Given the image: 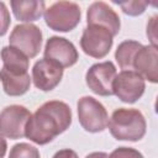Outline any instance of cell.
Here are the masks:
<instances>
[{"instance_id": "6da1fadb", "label": "cell", "mask_w": 158, "mask_h": 158, "mask_svg": "<svg viewBox=\"0 0 158 158\" xmlns=\"http://www.w3.org/2000/svg\"><path fill=\"white\" fill-rule=\"evenodd\" d=\"M70 123L72 110L69 105L64 101L51 100L31 115L25 128V136L33 143L43 146L67 131Z\"/></svg>"}, {"instance_id": "7a4b0ae2", "label": "cell", "mask_w": 158, "mask_h": 158, "mask_svg": "<svg viewBox=\"0 0 158 158\" xmlns=\"http://www.w3.org/2000/svg\"><path fill=\"white\" fill-rule=\"evenodd\" d=\"M111 136L117 141L137 142L143 138L147 130V122L143 114L137 109H116L109 122Z\"/></svg>"}, {"instance_id": "3957f363", "label": "cell", "mask_w": 158, "mask_h": 158, "mask_svg": "<svg viewBox=\"0 0 158 158\" xmlns=\"http://www.w3.org/2000/svg\"><path fill=\"white\" fill-rule=\"evenodd\" d=\"M81 17L80 7L73 1H57L44 11L46 25L57 32H69L74 30Z\"/></svg>"}, {"instance_id": "277c9868", "label": "cell", "mask_w": 158, "mask_h": 158, "mask_svg": "<svg viewBox=\"0 0 158 158\" xmlns=\"http://www.w3.org/2000/svg\"><path fill=\"white\" fill-rule=\"evenodd\" d=\"M78 120L81 127L91 133L102 132L107 127L109 115L105 106L93 96H83L78 104Z\"/></svg>"}, {"instance_id": "5b68a950", "label": "cell", "mask_w": 158, "mask_h": 158, "mask_svg": "<svg viewBox=\"0 0 158 158\" xmlns=\"http://www.w3.org/2000/svg\"><path fill=\"white\" fill-rule=\"evenodd\" d=\"M114 43V36L105 27L88 25L80 37V47L89 57L101 59L109 54Z\"/></svg>"}, {"instance_id": "8992f818", "label": "cell", "mask_w": 158, "mask_h": 158, "mask_svg": "<svg viewBox=\"0 0 158 158\" xmlns=\"http://www.w3.org/2000/svg\"><path fill=\"white\" fill-rule=\"evenodd\" d=\"M42 31L33 23H21L10 33L9 46L22 52L27 58H35L41 49Z\"/></svg>"}, {"instance_id": "52a82bcc", "label": "cell", "mask_w": 158, "mask_h": 158, "mask_svg": "<svg viewBox=\"0 0 158 158\" xmlns=\"http://www.w3.org/2000/svg\"><path fill=\"white\" fill-rule=\"evenodd\" d=\"M31 112L22 105H10L0 112V135L10 139L25 137V128Z\"/></svg>"}, {"instance_id": "ba28073f", "label": "cell", "mask_w": 158, "mask_h": 158, "mask_svg": "<svg viewBox=\"0 0 158 158\" xmlns=\"http://www.w3.org/2000/svg\"><path fill=\"white\" fill-rule=\"evenodd\" d=\"M144 89V79L135 70H122L116 74L112 83V93L122 102L127 104H133L141 99Z\"/></svg>"}, {"instance_id": "9c48e42d", "label": "cell", "mask_w": 158, "mask_h": 158, "mask_svg": "<svg viewBox=\"0 0 158 158\" xmlns=\"http://www.w3.org/2000/svg\"><path fill=\"white\" fill-rule=\"evenodd\" d=\"M116 74V67L112 62L106 60L95 63L88 69L85 74V81L94 94L100 96H111L114 95L112 83Z\"/></svg>"}, {"instance_id": "30bf717a", "label": "cell", "mask_w": 158, "mask_h": 158, "mask_svg": "<svg viewBox=\"0 0 158 158\" xmlns=\"http://www.w3.org/2000/svg\"><path fill=\"white\" fill-rule=\"evenodd\" d=\"M43 54L46 59L57 63L62 68H69L79 59L75 46L69 40L59 36H52L47 40Z\"/></svg>"}, {"instance_id": "8fae6325", "label": "cell", "mask_w": 158, "mask_h": 158, "mask_svg": "<svg viewBox=\"0 0 158 158\" xmlns=\"http://www.w3.org/2000/svg\"><path fill=\"white\" fill-rule=\"evenodd\" d=\"M63 78V68L57 63L42 58L33 64L32 80L37 89L42 91L53 90Z\"/></svg>"}, {"instance_id": "7c38bea8", "label": "cell", "mask_w": 158, "mask_h": 158, "mask_svg": "<svg viewBox=\"0 0 158 158\" xmlns=\"http://www.w3.org/2000/svg\"><path fill=\"white\" fill-rule=\"evenodd\" d=\"M86 23L105 27L110 31V33L114 37L120 32V27H121V21L118 15L115 12L112 7H110L104 1H95L88 7Z\"/></svg>"}, {"instance_id": "4fadbf2b", "label": "cell", "mask_w": 158, "mask_h": 158, "mask_svg": "<svg viewBox=\"0 0 158 158\" xmlns=\"http://www.w3.org/2000/svg\"><path fill=\"white\" fill-rule=\"evenodd\" d=\"M132 69L151 83L158 81V49L152 44L142 46L132 60Z\"/></svg>"}, {"instance_id": "5bb4252c", "label": "cell", "mask_w": 158, "mask_h": 158, "mask_svg": "<svg viewBox=\"0 0 158 158\" xmlns=\"http://www.w3.org/2000/svg\"><path fill=\"white\" fill-rule=\"evenodd\" d=\"M0 80L5 94L9 96H21L30 90L31 78L28 72L0 69Z\"/></svg>"}, {"instance_id": "9a60e30c", "label": "cell", "mask_w": 158, "mask_h": 158, "mask_svg": "<svg viewBox=\"0 0 158 158\" xmlns=\"http://www.w3.org/2000/svg\"><path fill=\"white\" fill-rule=\"evenodd\" d=\"M10 5L15 19L27 23L37 21L46 11V2L42 0H12Z\"/></svg>"}, {"instance_id": "2e32d148", "label": "cell", "mask_w": 158, "mask_h": 158, "mask_svg": "<svg viewBox=\"0 0 158 158\" xmlns=\"http://www.w3.org/2000/svg\"><path fill=\"white\" fill-rule=\"evenodd\" d=\"M1 59H2V68L12 69V70H21L28 72L30 67V58H27L22 52L16 49L15 47L6 46L1 49Z\"/></svg>"}, {"instance_id": "e0dca14e", "label": "cell", "mask_w": 158, "mask_h": 158, "mask_svg": "<svg viewBox=\"0 0 158 158\" xmlns=\"http://www.w3.org/2000/svg\"><path fill=\"white\" fill-rule=\"evenodd\" d=\"M142 46L143 44H141L139 42L133 41V40H126L117 46L116 52H115V59L118 63L121 69L133 70L132 69V60L135 58V54L137 53V51Z\"/></svg>"}, {"instance_id": "ac0fdd59", "label": "cell", "mask_w": 158, "mask_h": 158, "mask_svg": "<svg viewBox=\"0 0 158 158\" xmlns=\"http://www.w3.org/2000/svg\"><path fill=\"white\" fill-rule=\"evenodd\" d=\"M9 158H41L40 151L30 143H17L12 146L9 153Z\"/></svg>"}, {"instance_id": "d6986e66", "label": "cell", "mask_w": 158, "mask_h": 158, "mask_svg": "<svg viewBox=\"0 0 158 158\" xmlns=\"http://www.w3.org/2000/svg\"><path fill=\"white\" fill-rule=\"evenodd\" d=\"M116 2L121 10L130 16H138L146 11L148 2L146 1H137V0H128V1H114Z\"/></svg>"}, {"instance_id": "ffe728a7", "label": "cell", "mask_w": 158, "mask_h": 158, "mask_svg": "<svg viewBox=\"0 0 158 158\" xmlns=\"http://www.w3.org/2000/svg\"><path fill=\"white\" fill-rule=\"evenodd\" d=\"M109 158H144L143 154L131 147H118L116 149H114Z\"/></svg>"}, {"instance_id": "44dd1931", "label": "cell", "mask_w": 158, "mask_h": 158, "mask_svg": "<svg viewBox=\"0 0 158 158\" xmlns=\"http://www.w3.org/2000/svg\"><path fill=\"white\" fill-rule=\"evenodd\" d=\"M10 12L4 1H0V37H2L10 27Z\"/></svg>"}, {"instance_id": "7402d4cb", "label": "cell", "mask_w": 158, "mask_h": 158, "mask_svg": "<svg viewBox=\"0 0 158 158\" xmlns=\"http://www.w3.org/2000/svg\"><path fill=\"white\" fill-rule=\"evenodd\" d=\"M157 15L152 16L149 19V22L147 23V36L151 40V44L157 47Z\"/></svg>"}, {"instance_id": "603a6c76", "label": "cell", "mask_w": 158, "mask_h": 158, "mask_svg": "<svg viewBox=\"0 0 158 158\" xmlns=\"http://www.w3.org/2000/svg\"><path fill=\"white\" fill-rule=\"evenodd\" d=\"M52 158H79V157H78L77 152H74L73 149L64 148V149H60V151L56 152Z\"/></svg>"}, {"instance_id": "cb8c5ba5", "label": "cell", "mask_w": 158, "mask_h": 158, "mask_svg": "<svg viewBox=\"0 0 158 158\" xmlns=\"http://www.w3.org/2000/svg\"><path fill=\"white\" fill-rule=\"evenodd\" d=\"M7 149V142L2 135H0V158H4Z\"/></svg>"}, {"instance_id": "d4e9b609", "label": "cell", "mask_w": 158, "mask_h": 158, "mask_svg": "<svg viewBox=\"0 0 158 158\" xmlns=\"http://www.w3.org/2000/svg\"><path fill=\"white\" fill-rule=\"evenodd\" d=\"M85 158H109V154L105 152H93L89 153Z\"/></svg>"}]
</instances>
